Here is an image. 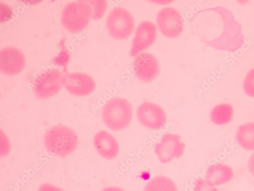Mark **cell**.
Listing matches in <instances>:
<instances>
[{
  "label": "cell",
  "mask_w": 254,
  "mask_h": 191,
  "mask_svg": "<svg viewBox=\"0 0 254 191\" xmlns=\"http://www.w3.org/2000/svg\"><path fill=\"white\" fill-rule=\"evenodd\" d=\"M101 116L103 122L110 130L122 131L127 128L132 121V105L125 99L113 98L105 105Z\"/></svg>",
  "instance_id": "obj_3"
},
{
  "label": "cell",
  "mask_w": 254,
  "mask_h": 191,
  "mask_svg": "<svg viewBox=\"0 0 254 191\" xmlns=\"http://www.w3.org/2000/svg\"><path fill=\"white\" fill-rule=\"evenodd\" d=\"M133 16L126 9L118 7L111 11L107 19V26L111 35L119 40L128 38L134 29Z\"/></svg>",
  "instance_id": "obj_5"
},
{
  "label": "cell",
  "mask_w": 254,
  "mask_h": 191,
  "mask_svg": "<svg viewBox=\"0 0 254 191\" xmlns=\"http://www.w3.org/2000/svg\"><path fill=\"white\" fill-rule=\"evenodd\" d=\"M205 10L206 18L203 24L202 40L209 46L216 50L234 52L244 43L242 26L234 14L222 7Z\"/></svg>",
  "instance_id": "obj_1"
},
{
  "label": "cell",
  "mask_w": 254,
  "mask_h": 191,
  "mask_svg": "<svg viewBox=\"0 0 254 191\" xmlns=\"http://www.w3.org/2000/svg\"><path fill=\"white\" fill-rule=\"evenodd\" d=\"M156 26L149 21H144L137 27L133 40L130 55L135 57L153 45L157 37Z\"/></svg>",
  "instance_id": "obj_13"
},
{
  "label": "cell",
  "mask_w": 254,
  "mask_h": 191,
  "mask_svg": "<svg viewBox=\"0 0 254 191\" xmlns=\"http://www.w3.org/2000/svg\"><path fill=\"white\" fill-rule=\"evenodd\" d=\"M234 111L232 106L227 103L219 104L211 111L210 119L217 125H224L229 123L234 118Z\"/></svg>",
  "instance_id": "obj_17"
},
{
  "label": "cell",
  "mask_w": 254,
  "mask_h": 191,
  "mask_svg": "<svg viewBox=\"0 0 254 191\" xmlns=\"http://www.w3.org/2000/svg\"><path fill=\"white\" fill-rule=\"evenodd\" d=\"M38 191H64L62 189L51 184H45L42 185Z\"/></svg>",
  "instance_id": "obj_25"
},
{
  "label": "cell",
  "mask_w": 254,
  "mask_h": 191,
  "mask_svg": "<svg viewBox=\"0 0 254 191\" xmlns=\"http://www.w3.org/2000/svg\"><path fill=\"white\" fill-rule=\"evenodd\" d=\"M236 140L244 150L254 151V123L241 125L236 133Z\"/></svg>",
  "instance_id": "obj_16"
},
{
  "label": "cell",
  "mask_w": 254,
  "mask_h": 191,
  "mask_svg": "<svg viewBox=\"0 0 254 191\" xmlns=\"http://www.w3.org/2000/svg\"><path fill=\"white\" fill-rule=\"evenodd\" d=\"M25 66V57L19 49L9 47L0 51V70L1 73L7 75H15L22 72Z\"/></svg>",
  "instance_id": "obj_11"
},
{
  "label": "cell",
  "mask_w": 254,
  "mask_h": 191,
  "mask_svg": "<svg viewBox=\"0 0 254 191\" xmlns=\"http://www.w3.org/2000/svg\"><path fill=\"white\" fill-rule=\"evenodd\" d=\"M91 12V18L94 19L101 18L107 10L108 4L105 0H86Z\"/></svg>",
  "instance_id": "obj_19"
},
{
  "label": "cell",
  "mask_w": 254,
  "mask_h": 191,
  "mask_svg": "<svg viewBox=\"0 0 254 191\" xmlns=\"http://www.w3.org/2000/svg\"><path fill=\"white\" fill-rule=\"evenodd\" d=\"M248 169L250 174L254 177V153H253L249 159Z\"/></svg>",
  "instance_id": "obj_26"
},
{
  "label": "cell",
  "mask_w": 254,
  "mask_h": 191,
  "mask_svg": "<svg viewBox=\"0 0 254 191\" xmlns=\"http://www.w3.org/2000/svg\"><path fill=\"white\" fill-rule=\"evenodd\" d=\"M186 144L181 141V136L177 134H165L161 141L155 145V152L160 162L165 164L175 158H180L184 154Z\"/></svg>",
  "instance_id": "obj_7"
},
{
  "label": "cell",
  "mask_w": 254,
  "mask_h": 191,
  "mask_svg": "<svg viewBox=\"0 0 254 191\" xmlns=\"http://www.w3.org/2000/svg\"><path fill=\"white\" fill-rule=\"evenodd\" d=\"M137 117L139 122L150 129H162L167 123V116L164 110L152 102H145L139 105Z\"/></svg>",
  "instance_id": "obj_9"
},
{
  "label": "cell",
  "mask_w": 254,
  "mask_h": 191,
  "mask_svg": "<svg viewBox=\"0 0 254 191\" xmlns=\"http://www.w3.org/2000/svg\"><path fill=\"white\" fill-rule=\"evenodd\" d=\"M102 191H126L124 190L118 188V187H107L105 188Z\"/></svg>",
  "instance_id": "obj_27"
},
{
  "label": "cell",
  "mask_w": 254,
  "mask_h": 191,
  "mask_svg": "<svg viewBox=\"0 0 254 191\" xmlns=\"http://www.w3.org/2000/svg\"><path fill=\"white\" fill-rule=\"evenodd\" d=\"M234 175V171L229 166L217 163L208 167L205 180L209 185L216 187L229 182Z\"/></svg>",
  "instance_id": "obj_15"
},
{
  "label": "cell",
  "mask_w": 254,
  "mask_h": 191,
  "mask_svg": "<svg viewBox=\"0 0 254 191\" xmlns=\"http://www.w3.org/2000/svg\"><path fill=\"white\" fill-rule=\"evenodd\" d=\"M78 140L75 132L65 125H57L50 128L44 138L47 150L51 154L65 158L76 149Z\"/></svg>",
  "instance_id": "obj_2"
},
{
  "label": "cell",
  "mask_w": 254,
  "mask_h": 191,
  "mask_svg": "<svg viewBox=\"0 0 254 191\" xmlns=\"http://www.w3.org/2000/svg\"><path fill=\"white\" fill-rule=\"evenodd\" d=\"M144 191H178L175 182L170 178L158 176L148 182Z\"/></svg>",
  "instance_id": "obj_18"
},
{
  "label": "cell",
  "mask_w": 254,
  "mask_h": 191,
  "mask_svg": "<svg viewBox=\"0 0 254 191\" xmlns=\"http://www.w3.org/2000/svg\"><path fill=\"white\" fill-rule=\"evenodd\" d=\"M94 144L99 155L105 159L113 160L119 154V143L108 131L101 130L98 132L94 136Z\"/></svg>",
  "instance_id": "obj_14"
},
{
  "label": "cell",
  "mask_w": 254,
  "mask_h": 191,
  "mask_svg": "<svg viewBox=\"0 0 254 191\" xmlns=\"http://www.w3.org/2000/svg\"><path fill=\"white\" fill-rule=\"evenodd\" d=\"M64 77L58 69H51L41 72L34 80L33 91L40 99L51 98L61 90Z\"/></svg>",
  "instance_id": "obj_6"
},
{
  "label": "cell",
  "mask_w": 254,
  "mask_h": 191,
  "mask_svg": "<svg viewBox=\"0 0 254 191\" xmlns=\"http://www.w3.org/2000/svg\"><path fill=\"white\" fill-rule=\"evenodd\" d=\"M157 21L160 31L169 38L178 37L184 29L182 16L173 7H166L161 9L157 15Z\"/></svg>",
  "instance_id": "obj_8"
},
{
  "label": "cell",
  "mask_w": 254,
  "mask_h": 191,
  "mask_svg": "<svg viewBox=\"0 0 254 191\" xmlns=\"http://www.w3.org/2000/svg\"><path fill=\"white\" fill-rule=\"evenodd\" d=\"M91 12L86 1H77L67 3L62 13L61 22L69 32L76 33L88 25Z\"/></svg>",
  "instance_id": "obj_4"
},
{
  "label": "cell",
  "mask_w": 254,
  "mask_h": 191,
  "mask_svg": "<svg viewBox=\"0 0 254 191\" xmlns=\"http://www.w3.org/2000/svg\"><path fill=\"white\" fill-rule=\"evenodd\" d=\"M70 60L69 54L66 50L61 52L53 60L55 64L66 67Z\"/></svg>",
  "instance_id": "obj_23"
},
{
  "label": "cell",
  "mask_w": 254,
  "mask_h": 191,
  "mask_svg": "<svg viewBox=\"0 0 254 191\" xmlns=\"http://www.w3.org/2000/svg\"><path fill=\"white\" fill-rule=\"evenodd\" d=\"M0 9H1L0 20H1V23L7 22L12 18L13 11L8 5L1 3H0Z\"/></svg>",
  "instance_id": "obj_22"
},
{
  "label": "cell",
  "mask_w": 254,
  "mask_h": 191,
  "mask_svg": "<svg viewBox=\"0 0 254 191\" xmlns=\"http://www.w3.org/2000/svg\"><path fill=\"white\" fill-rule=\"evenodd\" d=\"M10 143L7 136L4 132L1 130V156H5L10 150Z\"/></svg>",
  "instance_id": "obj_24"
},
{
  "label": "cell",
  "mask_w": 254,
  "mask_h": 191,
  "mask_svg": "<svg viewBox=\"0 0 254 191\" xmlns=\"http://www.w3.org/2000/svg\"><path fill=\"white\" fill-rule=\"evenodd\" d=\"M133 70L139 79L150 82L159 74L160 67L156 58L150 53L138 54L134 60Z\"/></svg>",
  "instance_id": "obj_12"
},
{
  "label": "cell",
  "mask_w": 254,
  "mask_h": 191,
  "mask_svg": "<svg viewBox=\"0 0 254 191\" xmlns=\"http://www.w3.org/2000/svg\"><path fill=\"white\" fill-rule=\"evenodd\" d=\"M243 88L248 96L254 97V68L251 69L247 74L244 79Z\"/></svg>",
  "instance_id": "obj_20"
},
{
  "label": "cell",
  "mask_w": 254,
  "mask_h": 191,
  "mask_svg": "<svg viewBox=\"0 0 254 191\" xmlns=\"http://www.w3.org/2000/svg\"><path fill=\"white\" fill-rule=\"evenodd\" d=\"M194 191H219L216 187L209 185L205 180L199 178L195 182Z\"/></svg>",
  "instance_id": "obj_21"
},
{
  "label": "cell",
  "mask_w": 254,
  "mask_h": 191,
  "mask_svg": "<svg viewBox=\"0 0 254 191\" xmlns=\"http://www.w3.org/2000/svg\"><path fill=\"white\" fill-rule=\"evenodd\" d=\"M62 84L72 95L85 96L92 93L96 88V83L90 75L75 72L64 76Z\"/></svg>",
  "instance_id": "obj_10"
}]
</instances>
